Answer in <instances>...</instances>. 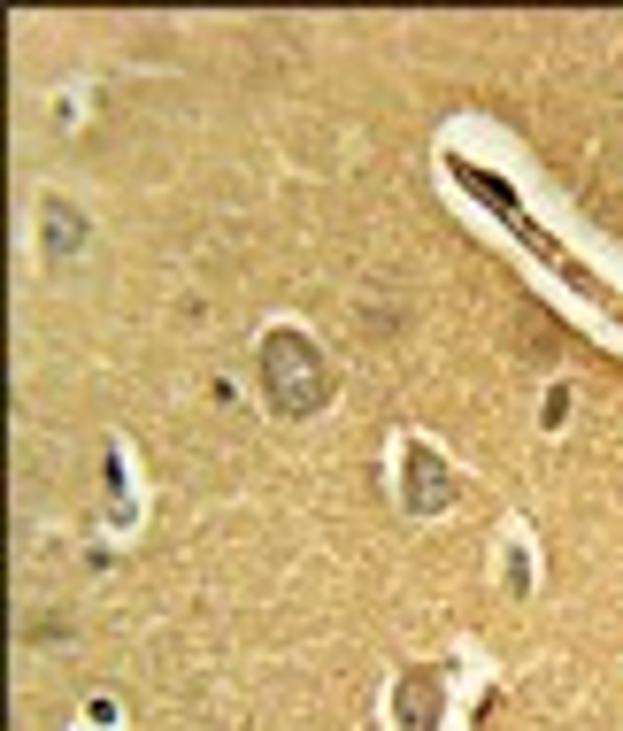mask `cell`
Returning <instances> with one entry per match:
<instances>
[{
	"label": "cell",
	"instance_id": "3957f363",
	"mask_svg": "<svg viewBox=\"0 0 623 731\" xmlns=\"http://www.w3.org/2000/svg\"><path fill=\"white\" fill-rule=\"evenodd\" d=\"M408 470H416V509H431V501H447V470H431V454H423V447L408 454Z\"/></svg>",
	"mask_w": 623,
	"mask_h": 731
},
{
	"label": "cell",
	"instance_id": "7a4b0ae2",
	"mask_svg": "<svg viewBox=\"0 0 623 731\" xmlns=\"http://www.w3.org/2000/svg\"><path fill=\"white\" fill-rule=\"evenodd\" d=\"M431 701H438V685H431V670H416V678L400 685V723H408V731H431Z\"/></svg>",
	"mask_w": 623,
	"mask_h": 731
},
{
	"label": "cell",
	"instance_id": "6da1fadb",
	"mask_svg": "<svg viewBox=\"0 0 623 731\" xmlns=\"http://www.w3.org/2000/svg\"><path fill=\"white\" fill-rule=\"evenodd\" d=\"M323 355L308 347V339H293V332H278L270 347H262V377H270V400L285 416H308L316 400H323V370H316Z\"/></svg>",
	"mask_w": 623,
	"mask_h": 731
}]
</instances>
